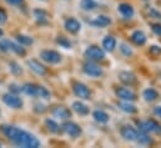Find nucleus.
Instances as JSON below:
<instances>
[{
  "label": "nucleus",
  "mask_w": 161,
  "mask_h": 148,
  "mask_svg": "<svg viewBox=\"0 0 161 148\" xmlns=\"http://www.w3.org/2000/svg\"><path fill=\"white\" fill-rule=\"evenodd\" d=\"M3 133L11 141L15 146L24 148H38L40 147V141L31 133L23 131L15 126H3Z\"/></svg>",
  "instance_id": "f257e3e1"
},
{
  "label": "nucleus",
  "mask_w": 161,
  "mask_h": 148,
  "mask_svg": "<svg viewBox=\"0 0 161 148\" xmlns=\"http://www.w3.org/2000/svg\"><path fill=\"white\" fill-rule=\"evenodd\" d=\"M85 57H87L90 61H101L105 59V51L96 45H91L86 49Z\"/></svg>",
  "instance_id": "f03ea898"
},
{
  "label": "nucleus",
  "mask_w": 161,
  "mask_h": 148,
  "mask_svg": "<svg viewBox=\"0 0 161 148\" xmlns=\"http://www.w3.org/2000/svg\"><path fill=\"white\" fill-rule=\"evenodd\" d=\"M139 130L140 132H145V133H160L161 126L155 119H147L139 123Z\"/></svg>",
  "instance_id": "7ed1b4c3"
},
{
  "label": "nucleus",
  "mask_w": 161,
  "mask_h": 148,
  "mask_svg": "<svg viewBox=\"0 0 161 148\" xmlns=\"http://www.w3.org/2000/svg\"><path fill=\"white\" fill-rule=\"evenodd\" d=\"M40 57L42 61H45L50 65H55V64H59L61 61V55L55 50H44V51H41Z\"/></svg>",
  "instance_id": "20e7f679"
},
{
  "label": "nucleus",
  "mask_w": 161,
  "mask_h": 148,
  "mask_svg": "<svg viewBox=\"0 0 161 148\" xmlns=\"http://www.w3.org/2000/svg\"><path fill=\"white\" fill-rule=\"evenodd\" d=\"M3 102L6 105V106H9V107H11V108H15V110H18V108H21L23 107V100L20 98V97H18L15 93H5L4 96H3Z\"/></svg>",
  "instance_id": "39448f33"
},
{
  "label": "nucleus",
  "mask_w": 161,
  "mask_h": 148,
  "mask_svg": "<svg viewBox=\"0 0 161 148\" xmlns=\"http://www.w3.org/2000/svg\"><path fill=\"white\" fill-rule=\"evenodd\" d=\"M82 70H84L85 74L87 76H90V77H100L103 75V69L99 65H96V64H94L91 61L85 62L84 66H82Z\"/></svg>",
  "instance_id": "423d86ee"
},
{
  "label": "nucleus",
  "mask_w": 161,
  "mask_h": 148,
  "mask_svg": "<svg viewBox=\"0 0 161 148\" xmlns=\"http://www.w3.org/2000/svg\"><path fill=\"white\" fill-rule=\"evenodd\" d=\"M73 91H74V93H75L78 97H80L82 100H87V98H90V96H91V92H90L89 87H87L85 83H81V82H74V85H73Z\"/></svg>",
  "instance_id": "0eeeda50"
},
{
  "label": "nucleus",
  "mask_w": 161,
  "mask_h": 148,
  "mask_svg": "<svg viewBox=\"0 0 161 148\" xmlns=\"http://www.w3.org/2000/svg\"><path fill=\"white\" fill-rule=\"evenodd\" d=\"M61 130L70 137H78L80 136L81 133V128L75 123V122H71V121H68V122H64L63 126H61Z\"/></svg>",
  "instance_id": "6e6552de"
},
{
  "label": "nucleus",
  "mask_w": 161,
  "mask_h": 148,
  "mask_svg": "<svg viewBox=\"0 0 161 148\" xmlns=\"http://www.w3.org/2000/svg\"><path fill=\"white\" fill-rule=\"evenodd\" d=\"M137 135H139V132H137L134 127H131V126H124V127L121 128V136H122L124 140H126V141L135 142L136 138H137Z\"/></svg>",
  "instance_id": "1a4fd4ad"
},
{
  "label": "nucleus",
  "mask_w": 161,
  "mask_h": 148,
  "mask_svg": "<svg viewBox=\"0 0 161 148\" xmlns=\"http://www.w3.org/2000/svg\"><path fill=\"white\" fill-rule=\"evenodd\" d=\"M116 95H118L119 98L124 100V101H130V102H132V101L136 100V95H135L131 90H129V88H126V87H119V88L116 90Z\"/></svg>",
  "instance_id": "9d476101"
},
{
  "label": "nucleus",
  "mask_w": 161,
  "mask_h": 148,
  "mask_svg": "<svg viewBox=\"0 0 161 148\" xmlns=\"http://www.w3.org/2000/svg\"><path fill=\"white\" fill-rule=\"evenodd\" d=\"M28 66L30 67V70L33 72H35V74L39 75V76H44V75H46V72H47L46 67L44 65H41L38 60H34V59H31V60L28 61Z\"/></svg>",
  "instance_id": "9b49d317"
},
{
  "label": "nucleus",
  "mask_w": 161,
  "mask_h": 148,
  "mask_svg": "<svg viewBox=\"0 0 161 148\" xmlns=\"http://www.w3.org/2000/svg\"><path fill=\"white\" fill-rule=\"evenodd\" d=\"M65 29H66L70 34H76V33L80 31L81 25L76 19H74V18H69V19L65 20Z\"/></svg>",
  "instance_id": "f8f14e48"
},
{
  "label": "nucleus",
  "mask_w": 161,
  "mask_h": 148,
  "mask_svg": "<svg viewBox=\"0 0 161 148\" xmlns=\"http://www.w3.org/2000/svg\"><path fill=\"white\" fill-rule=\"evenodd\" d=\"M119 80H120L124 85L132 86V85L136 83V80L137 78H136L135 75L132 74V72H130V71H121L120 74H119Z\"/></svg>",
  "instance_id": "ddd939ff"
},
{
  "label": "nucleus",
  "mask_w": 161,
  "mask_h": 148,
  "mask_svg": "<svg viewBox=\"0 0 161 148\" xmlns=\"http://www.w3.org/2000/svg\"><path fill=\"white\" fill-rule=\"evenodd\" d=\"M118 10H119V13H120L125 19H131V18L134 16V14H135L134 8H132L130 4H126V3H121V4H119Z\"/></svg>",
  "instance_id": "4468645a"
},
{
  "label": "nucleus",
  "mask_w": 161,
  "mask_h": 148,
  "mask_svg": "<svg viewBox=\"0 0 161 148\" xmlns=\"http://www.w3.org/2000/svg\"><path fill=\"white\" fill-rule=\"evenodd\" d=\"M53 114L58 118H61V119H68V118L71 117V112L65 106H56L53 110Z\"/></svg>",
  "instance_id": "2eb2a0df"
},
{
  "label": "nucleus",
  "mask_w": 161,
  "mask_h": 148,
  "mask_svg": "<svg viewBox=\"0 0 161 148\" xmlns=\"http://www.w3.org/2000/svg\"><path fill=\"white\" fill-rule=\"evenodd\" d=\"M90 24L94 25V26H96V28H105V26H108V25L111 24V20L106 15H99L94 20H91Z\"/></svg>",
  "instance_id": "dca6fc26"
},
{
  "label": "nucleus",
  "mask_w": 161,
  "mask_h": 148,
  "mask_svg": "<svg viewBox=\"0 0 161 148\" xmlns=\"http://www.w3.org/2000/svg\"><path fill=\"white\" fill-rule=\"evenodd\" d=\"M146 35L142 33V31H140V30H136V31H134L132 34H131V41L134 42V44H136V45H139V46H142V45H145L146 44Z\"/></svg>",
  "instance_id": "f3484780"
},
{
  "label": "nucleus",
  "mask_w": 161,
  "mask_h": 148,
  "mask_svg": "<svg viewBox=\"0 0 161 148\" xmlns=\"http://www.w3.org/2000/svg\"><path fill=\"white\" fill-rule=\"evenodd\" d=\"M21 91L28 95V96H31V97H36L38 95V85H34V83H25L21 86Z\"/></svg>",
  "instance_id": "a211bd4d"
},
{
  "label": "nucleus",
  "mask_w": 161,
  "mask_h": 148,
  "mask_svg": "<svg viewBox=\"0 0 161 148\" xmlns=\"http://www.w3.org/2000/svg\"><path fill=\"white\" fill-rule=\"evenodd\" d=\"M142 97L145 101L147 102H154L159 98V92L154 88H146L144 92H142Z\"/></svg>",
  "instance_id": "6ab92c4d"
},
{
  "label": "nucleus",
  "mask_w": 161,
  "mask_h": 148,
  "mask_svg": "<svg viewBox=\"0 0 161 148\" xmlns=\"http://www.w3.org/2000/svg\"><path fill=\"white\" fill-rule=\"evenodd\" d=\"M103 47H104V50H106L109 52L114 51L116 47V39L114 36H106L103 41Z\"/></svg>",
  "instance_id": "aec40b11"
},
{
  "label": "nucleus",
  "mask_w": 161,
  "mask_h": 148,
  "mask_svg": "<svg viewBox=\"0 0 161 148\" xmlns=\"http://www.w3.org/2000/svg\"><path fill=\"white\" fill-rule=\"evenodd\" d=\"M92 117H94V119H95L96 122H99V123H106V122H109V114L105 111H103V110H96V111H94Z\"/></svg>",
  "instance_id": "412c9836"
},
{
  "label": "nucleus",
  "mask_w": 161,
  "mask_h": 148,
  "mask_svg": "<svg viewBox=\"0 0 161 148\" xmlns=\"http://www.w3.org/2000/svg\"><path fill=\"white\" fill-rule=\"evenodd\" d=\"M73 110L76 112L78 114H80V116H86L89 113V107L85 103L80 102V101H75L73 103Z\"/></svg>",
  "instance_id": "4be33fe9"
},
{
  "label": "nucleus",
  "mask_w": 161,
  "mask_h": 148,
  "mask_svg": "<svg viewBox=\"0 0 161 148\" xmlns=\"http://www.w3.org/2000/svg\"><path fill=\"white\" fill-rule=\"evenodd\" d=\"M9 47H10V50L11 51H14L16 55H19V56H25V54H26V51H25V49L23 47V45H20L19 42L16 44V42H13V41H9Z\"/></svg>",
  "instance_id": "5701e85b"
},
{
  "label": "nucleus",
  "mask_w": 161,
  "mask_h": 148,
  "mask_svg": "<svg viewBox=\"0 0 161 148\" xmlns=\"http://www.w3.org/2000/svg\"><path fill=\"white\" fill-rule=\"evenodd\" d=\"M119 108H120V110H122L124 112H126V113H135V112L137 111L136 106H135V105H132L130 101L119 102Z\"/></svg>",
  "instance_id": "b1692460"
},
{
  "label": "nucleus",
  "mask_w": 161,
  "mask_h": 148,
  "mask_svg": "<svg viewBox=\"0 0 161 148\" xmlns=\"http://www.w3.org/2000/svg\"><path fill=\"white\" fill-rule=\"evenodd\" d=\"M80 6L81 9L85 10V11H91V10L97 8V3L95 0H81Z\"/></svg>",
  "instance_id": "393cba45"
},
{
  "label": "nucleus",
  "mask_w": 161,
  "mask_h": 148,
  "mask_svg": "<svg viewBox=\"0 0 161 148\" xmlns=\"http://www.w3.org/2000/svg\"><path fill=\"white\" fill-rule=\"evenodd\" d=\"M135 142H137L139 145L146 146V145H150L153 141H151V138L147 136V133H145V132H140V133L137 135V138H136Z\"/></svg>",
  "instance_id": "a878e982"
},
{
  "label": "nucleus",
  "mask_w": 161,
  "mask_h": 148,
  "mask_svg": "<svg viewBox=\"0 0 161 148\" xmlns=\"http://www.w3.org/2000/svg\"><path fill=\"white\" fill-rule=\"evenodd\" d=\"M45 126H46V128H47V131L50 133H58L60 131L59 124L55 121H53V119H46L45 121Z\"/></svg>",
  "instance_id": "bb28decb"
},
{
  "label": "nucleus",
  "mask_w": 161,
  "mask_h": 148,
  "mask_svg": "<svg viewBox=\"0 0 161 148\" xmlns=\"http://www.w3.org/2000/svg\"><path fill=\"white\" fill-rule=\"evenodd\" d=\"M50 96H51L50 95V91L46 87L38 85V95H36V97H40V98H44V100H49Z\"/></svg>",
  "instance_id": "cd10ccee"
},
{
  "label": "nucleus",
  "mask_w": 161,
  "mask_h": 148,
  "mask_svg": "<svg viewBox=\"0 0 161 148\" xmlns=\"http://www.w3.org/2000/svg\"><path fill=\"white\" fill-rule=\"evenodd\" d=\"M16 41L20 44V45H25V46H29L33 44V39L30 36H26V35H18L16 36Z\"/></svg>",
  "instance_id": "c85d7f7f"
},
{
  "label": "nucleus",
  "mask_w": 161,
  "mask_h": 148,
  "mask_svg": "<svg viewBox=\"0 0 161 148\" xmlns=\"http://www.w3.org/2000/svg\"><path fill=\"white\" fill-rule=\"evenodd\" d=\"M56 44H58V45H60V46H61V47H64V49H70V47H71L70 41H69L65 36H58L56 37Z\"/></svg>",
  "instance_id": "c756f323"
},
{
  "label": "nucleus",
  "mask_w": 161,
  "mask_h": 148,
  "mask_svg": "<svg viewBox=\"0 0 161 148\" xmlns=\"http://www.w3.org/2000/svg\"><path fill=\"white\" fill-rule=\"evenodd\" d=\"M9 69H10V71H11L14 75H21L23 74V69L20 67V65H19V64H16V62H14V61L9 62Z\"/></svg>",
  "instance_id": "7c9ffc66"
},
{
  "label": "nucleus",
  "mask_w": 161,
  "mask_h": 148,
  "mask_svg": "<svg viewBox=\"0 0 161 148\" xmlns=\"http://www.w3.org/2000/svg\"><path fill=\"white\" fill-rule=\"evenodd\" d=\"M120 51L125 55V56H131V55L134 54L132 50L130 49V46H129L127 44H125V42L120 44Z\"/></svg>",
  "instance_id": "2f4dec72"
},
{
  "label": "nucleus",
  "mask_w": 161,
  "mask_h": 148,
  "mask_svg": "<svg viewBox=\"0 0 161 148\" xmlns=\"http://www.w3.org/2000/svg\"><path fill=\"white\" fill-rule=\"evenodd\" d=\"M34 14H35V18L38 19V20H47V14L44 11V10H39V9H36V10H34Z\"/></svg>",
  "instance_id": "473e14b6"
},
{
  "label": "nucleus",
  "mask_w": 161,
  "mask_h": 148,
  "mask_svg": "<svg viewBox=\"0 0 161 148\" xmlns=\"http://www.w3.org/2000/svg\"><path fill=\"white\" fill-rule=\"evenodd\" d=\"M149 51H150V55H153V56H160L161 55V47L158 46V45L151 46Z\"/></svg>",
  "instance_id": "72a5a7b5"
},
{
  "label": "nucleus",
  "mask_w": 161,
  "mask_h": 148,
  "mask_svg": "<svg viewBox=\"0 0 161 148\" xmlns=\"http://www.w3.org/2000/svg\"><path fill=\"white\" fill-rule=\"evenodd\" d=\"M9 50H10V47H9V41H8V40H1V41H0V51L6 52V51H9Z\"/></svg>",
  "instance_id": "f704fd0d"
},
{
  "label": "nucleus",
  "mask_w": 161,
  "mask_h": 148,
  "mask_svg": "<svg viewBox=\"0 0 161 148\" xmlns=\"http://www.w3.org/2000/svg\"><path fill=\"white\" fill-rule=\"evenodd\" d=\"M6 20H8V14H6V11H5L4 9L0 8V25L5 24Z\"/></svg>",
  "instance_id": "c9c22d12"
},
{
  "label": "nucleus",
  "mask_w": 161,
  "mask_h": 148,
  "mask_svg": "<svg viewBox=\"0 0 161 148\" xmlns=\"http://www.w3.org/2000/svg\"><path fill=\"white\" fill-rule=\"evenodd\" d=\"M151 29H153V31L158 36H161V24H153L151 25Z\"/></svg>",
  "instance_id": "e433bc0d"
},
{
  "label": "nucleus",
  "mask_w": 161,
  "mask_h": 148,
  "mask_svg": "<svg viewBox=\"0 0 161 148\" xmlns=\"http://www.w3.org/2000/svg\"><path fill=\"white\" fill-rule=\"evenodd\" d=\"M9 91L11 92V93H18V92H20L21 91V87H19V86H16L15 83H11L10 86H9Z\"/></svg>",
  "instance_id": "4c0bfd02"
},
{
  "label": "nucleus",
  "mask_w": 161,
  "mask_h": 148,
  "mask_svg": "<svg viewBox=\"0 0 161 148\" xmlns=\"http://www.w3.org/2000/svg\"><path fill=\"white\" fill-rule=\"evenodd\" d=\"M34 111L38 112V113H44V112L46 111V108H45V106H44V105H39V103H36V105H35V107H34Z\"/></svg>",
  "instance_id": "58836bf2"
},
{
  "label": "nucleus",
  "mask_w": 161,
  "mask_h": 148,
  "mask_svg": "<svg viewBox=\"0 0 161 148\" xmlns=\"http://www.w3.org/2000/svg\"><path fill=\"white\" fill-rule=\"evenodd\" d=\"M9 5H14V6H19V5H21L23 4V1L24 0H5Z\"/></svg>",
  "instance_id": "ea45409f"
},
{
  "label": "nucleus",
  "mask_w": 161,
  "mask_h": 148,
  "mask_svg": "<svg viewBox=\"0 0 161 148\" xmlns=\"http://www.w3.org/2000/svg\"><path fill=\"white\" fill-rule=\"evenodd\" d=\"M149 14H150L153 18H156V19H160L161 18L160 13H158V11H156V10H154V9H149Z\"/></svg>",
  "instance_id": "a19ab883"
},
{
  "label": "nucleus",
  "mask_w": 161,
  "mask_h": 148,
  "mask_svg": "<svg viewBox=\"0 0 161 148\" xmlns=\"http://www.w3.org/2000/svg\"><path fill=\"white\" fill-rule=\"evenodd\" d=\"M154 113H155L158 117L161 118V106H156V107L154 108Z\"/></svg>",
  "instance_id": "79ce46f5"
},
{
  "label": "nucleus",
  "mask_w": 161,
  "mask_h": 148,
  "mask_svg": "<svg viewBox=\"0 0 161 148\" xmlns=\"http://www.w3.org/2000/svg\"><path fill=\"white\" fill-rule=\"evenodd\" d=\"M3 35H4V33H3V30H1V29H0V37L3 36Z\"/></svg>",
  "instance_id": "37998d69"
},
{
  "label": "nucleus",
  "mask_w": 161,
  "mask_h": 148,
  "mask_svg": "<svg viewBox=\"0 0 161 148\" xmlns=\"http://www.w3.org/2000/svg\"><path fill=\"white\" fill-rule=\"evenodd\" d=\"M144 1H149V0H144Z\"/></svg>",
  "instance_id": "c03bdc74"
},
{
  "label": "nucleus",
  "mask_w": 161,
  "mask_h": 148,
  "mask_svg": "<svg viewBox=\"0 0 161 148\" xmlns=\"http://www.w3.org/2000/svg\"><path fill=\"white\" fill-rule=\"evenodd\" d=\"M160 78H161V72H160Z\"/></svg>",
  "instance_id": "a18cd8bd"
},
{
  "label": "nucleus",
  "mask_w": 161,
  "mask_h": 148,
  "mask_svg": "<svg viewBox=\"0 0 161 148\" xmlns=\"http://www.w3.org/2000/svg\"><path fill=\"white\" fill-rule=\"evenodd\" d=\"M0 147H1V143H0Z\"/></svg>",
  "instance_id": "49530a36"
},
{
  "label": "nucleus",
  "mask_w": 161,
  "mask_h": 148,
  "mask_svg": "<svg viewBox=\"0 0 161 148\" xmlns=\"http://www.w3.org/2000/svg\"><path fill=\"white\" fill-rule=\"evenodd\" d=\"M41 1H45V0H41Z\"/></svg>",
  "instance_id": "de8ad7c7"
},
{
  "label": "nucleus",
  "mask_w": 161,
  "mask_h": 148,
  "mask_svg": "<svg viewBox=\"0 0 161 148\" xmlns=\"http://www.w3.org/2000/svg\"><path fill=\"white\" fill-rule=\"evenodd\" d=\"M0 114H1V112H0Z\"/></svg>",
  "instance_id": "09e8293b"
}]
</instances>
